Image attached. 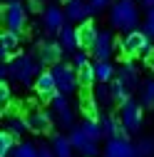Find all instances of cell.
<instances>
[{
    "mask_svg": "<svg viewBox=\"0 0 154 157\" xmlns=\"http://www.w3.org/2000/svg\"><path fill=\"white\" fill-rule=\"evenodd\" d=\"M90 65V57L85 55V52H75V57H72V67L75 70H82V67H87Z\"/></svg>",
    "mask_w": 154,
    "mask_h": 157,
    "instance_id": "cell-36",
    "label": "cell"
},
{
    "mask_svg": "<svg viewBox=\"0 0 154 157\" xmlns=\"http://www.w3.org/2000/svg\"><path fill=\"white\" fill-rule=\"evenodd\" d=\"M149 37L142 33V30H134V33H127L122 40H117V50L124 55V60H132L134 55H149L152 48H149Z\"/></svg>",
    "mask_w": 154,
    "mask_h": 157,
    "instance_id": "cell-3",
    "label": "cell"
},
{
    "mask_svg": "<svg viewBox=\"0 0 154 157\" xmlns=\"http://www.w3.org/2000/svg\"><path fill=\"white\" fill-rule=\"evenodd\" d=\"M0 102H3V105H10V102H13L10 82H8V80H0Z\"/></svg>",
    "mask_w": 154,
    "mask_h": 157,
    "instance_id": "cell-33",
    "label": "cell"
},
{
    "mask_svg": "<svg viewBox=\"0 0 154 157\" xmlns=\"http://www.w3.org/2000/svg\"><path fill=\"white\" fill-rule=\"evenodd\" d=\"M15 147H17V145H15V137H13L8 130L0 132V157H10Z\"/></svg>",
    "mask_w": 154,
    "mask_h": 157,
    "instance_id": "cell-29",
    "label": "cell"
},
{
    "mask_svg": "<svg viewBox=\"0 0 154 157\" xmlns=\"http://www.w3.org/2000/svg\"><path fill=\"white\" fill-rule=\"evenodd\" d=\"M52 77H55V82H57V90H60L62 95H72L77 90V85H80V80H77V70L67 63H60V65H55L50 67Z\"/></svg>",
    "mask_w": 154,
    "mask_h": 157,
    "instance_id": "cell-6",
    "label": "cell"
},
{
    "mask_svg": "<svg viewBox=\"0 0 154 157\" xmlns=\"http://www.w3.org/2000/svg\"><path fill=\"white\" fill-rule=\"evenodd\" d=\"M28 125H30V130L37 132V135H50L52 127H55V120H52V115L35 110V112L28 115Z\"/></svg>",
    "mask_w": 154,
    "mask_h": 157,
    "instance_id": "cell-16",
    "label": "cell"
},
{
    "mask_svg": "<svg viewBox=\"0 0 154 157\" xmlns=\"http://www.w3.org/2000/svg\"><path fill=\"white\" fill-rule=\"evenodd\" d=\"M80 127L92 137V140H102V127H100V120H92V117H82V122H80Z\"/></svg>",
    "mask_w": 154,
    "mask_h": 157,
    "instance_id": "cell-25",
    "label": "cell"
},
{
    "mask_svg": "<svg viewBox=\"0 0 154 157\" xmlns=\"http://www.w3.org/2000/svg\"><path fill=\"white\" fill-rule=\"evenodd\" d=\"M142 33L149 37V40L154 37V10H149V13H147V20H144V28H142Z\"/></svg>",
    "mask_w": 154,
    "mask_h": 157,
    "instance_id": "cell-34",
    "label": "cell"
},
{
    "mask_svg": "<svg viewBox=\"0 0 154 157\" xmlns=\"http://www.w3.org/2000/svg\"><path fill=\"white\" fill-rule=\"evenodd\" d=\"M139 5H142V8H147V13H149V10H154V0H142Z\"/></svg>",
    "mask_w": 154,
    "mask_h": 157,
    "instance_id": "cell-40",
    "label": "cell"
},
{
    "mask_svg": "<svg viewBox=\"0 0 154 157\" xmlns=\"http://www.w3.org/2000/svg\"><path fill=\"white\" fill-rule=\"evenodd\" d=\"M117 77H119L122 82H127L132 90H137V87H139V72H137V65H134L132 60H124V63H122Z\"/></svg>",
    "mask_w": 154,
    "mask_h": 157,
    "instance_id": "cell-20",
    "label": "cell"
},
{
    "mask_svg": "<svg viewBox=\"0 0 154 157\" xmlns=\"http://www.w3.org/2000/svg\"><path fill=\"white\" fill-rule=\"evenodd\" d=\"M20 52V35H15L10 30H3V35H0V60H3L5 65H10Z\"/></svg>",
    "mask_w": 154,
    "mask_h": 157,
    "instance_id": "cell-9",
    "label": "cell"
},
{
    "mask_svg": "<svg viewBox=\"0 0 154 157\" xmlns=\"http://www.w3.org/2000/svg\"><path fill=\"white\" fill-rule=\"evenodd\" d=\"M137 152L139 157H154V137H142L137 142Z\"/></svg>",
    "mask_w": 154,
    "mask_h": 157,
    "instance_id": "cell-31",
    "label": "cell"
},
{
    "mask_svg": "<svg viewBox=\"0 0 154 157\" xmlns=\"http://www.w3.org/2000/svg\"><path fill=\"white\" fill-rule=\"evenodd\" d=\"M109 87H112V97H114V102H117L119 107H122L127 100H132V92H134V90H132L127 82H122L119 77H114V80L109 82Z\"/></svg>",
    "mask_w": 154,
    "mask_h": 157,
    "instance_id": "cell-22",
    "label": "cell"
},
{
    "mask_svg": "<svg viewBox=\"0 0 154 157\" xmlns=\"http://www.w3.org/2000/svg\"><path fill=\"white\" fill-rule=\"evenodd\" d=\"M52 152L55 157H72V142H70V135H60V132H55L52 135Z\"/></svg>",
    "mask_w": 154,
    "mask_h": 157,
    "instance_id": "cell-21",
    "label": "cell"
},
{
    "mask_svg": "<svg viewBox=\"0 0 154 157\" xmlns=\"http://www.w3.org/2000/svg\"><path fill=\"white\" fill-rule=\"evenodd\" d=\"M3 23H5V30L20 35L28 25V5H23L20 0L17 3H8L3 8Z\"/></svg>",
    "mask_w": 154,
    "mask_h": 157,
    "instance_id": "cell-4",
    "label": "cell"
},
{
    "mask_svg": "<svg viewBox=\"0 0 154 157\" xmlns=\"http://www.w3.org/2000/svg\"><path fill=\"white\" fill-rule=\"evenodd\" d=\"M28 10L30 13H45L47 8L42 5V0H28Z\"/></svg>",
    "mask_w": 154,
    "mask_h": 157,
    "instance_id": "cell-37",
    "label": "cell"
},
{
    "mask_svg": "<svg viewBox=\"0 0 154 157\" xmlns=\"http://www.w3.org/2000/svg\"><path fill=\"white\" fill-rule=\"evenodd\" d=\"M139 3H142V0H139Z\"/></svg>",
    "mask_w": 154,
    "mask_h": 157,
    "instance_id": "cell-42",
    "label": "cell"
},
{
    "mask_svg": "<svg viewBox=\"0 0 154 157\" xmlns=\"http://www.w3.org/2000/svg\"><path fill=\"white\" fill-rule=\"evenodd\" d=\"M77 80H80V87L82 90H90L92 85H94V67L92 65H87V67H82V70H77Z\"/></svg>",
    "mask_w": 154,
    "mask_h": 157,
    "instance_id": "cell-28",
    "label": "cell"
},
{
    "mask_svg": "<svg viewBox=\"0 0 154 157\" xmlns=\"http://www.w3.org/2000/svg\"><path fill=\"white\" fill-rule=\"evenodd\" d=\"M40 157H55L52 147H47V145H40Z\"/></svg>",
    "mask_w": 154,
    "mask_h": 157,
    "instance_id": "cell-38",
    "label": "cell"
},
{
    "mask_svg": "<svg viewBox=\"0 0 154 157\" xmlns=\"http://www.w3.org/2000/svg\"><path fill=\"white\" fill-rule=\"evenodd\" d=\"M94 77H97V82L100 85H107L112 77H114V65L109 60H100V63H94Z\"/></svg>",
    "mask_w": 154,
    "mask_h": 157,
    "instance_id": "cell-23",
    "label": "cell"
},
{
    "mask_svg": "<svg viewBox=\"0 0 154 157\" xmlns=\"http://www.w3.org/2000/svg\"><path fill=\"white\" fill-rule=\"evenodd\" d=\"M57 40H60L65 52H75L77 48H80V37H77V28L75 25H65L60 30V35H57Z\"/></svg>",
    "mask_w": 154,
    "mask_h": 157,
    "instance_id": "cell-18",
    "label": "cell"
},
{
    "mask_svg": "<svg viewBox=\"0 0 154 157\" xmlns=\"http://www.w3.org/2000/svg\"><path fill=\"white\" fill-rule=\"evenodd\" d=\"M8 3H17V0H5V5H8Z\"/></svg>",
    "mask_w": 154,
    "mask_h": 157,
    "instance_id": "cell-41",
    "label": "cell"
},
{
    "mask_svg": "<svg viewBox=\"0 0 154 157\" xmlns=\"http://www.w3.org/2000/svg\"><path fill=\"white\" fill-rule=\"evenodd\" d=\"M28 130H30L28 117H20V115L8 117V132H10L13 137H20V135H23V132H28Z\"/></svg>",
    "mask_w": 154,
    "mask_h": 157,
    "instance_id": "cell-24",
    "label": "cell"
},
{
    "mask_svg": "<svg viewBox=\"0 0 154 157\" xmlns=\"http://www.w3.org/2000/svg\"><path fill=\"white\" fill-rule=\"evenodd\" d=\"M67 25V15L62 8H57V5H50L45 13H42V28L52 35H60V30Z\"/></svg>",
    "mask_w": 154,
    "mask_h": 157,
    "instance_id": "cell-11",
    "label": "cell"
},
{
    "mask_svg": "<svg viewBox=\"0 0 154 157\" xmlns=\"http://www.w3.org/2000/svg\"><path fill=\"white\" fill-rule=\"evenodd\" d=\"M8 70H10V80H15V82H30L35 72L40 75V65H35L32 55H17L8 65Z\"/></svg>",
    "mask_w": 154,
    "mask_h": 157,
    "instance_id": "cell-5",
    "label": "cell"
},
{
    "mask_svg": "<svg viewBox=\"0 0 154 157\" xmlns=\"http://www.w3.org/2000/svg\"><path fill=\"white\" fill-rule=\"evenodd\" d=\"M117 48V40L112 37L109 30H100V37H97V43H94L92 48V57H94V63H100V60H109V55L112 50Z\"/></svg>",
    "mask_w": 154,
    "mask_h": 157,
    "instance_id": "cell-13",
    "label": "cell"
},
{
    "mask_svg": "<svg viewBox=\"0 0 154 157\" xmlns=\"http://www.w3.org/2000/svg\"><path fill=\"white\" fill-rule=\"evenodd\" d=\"M80 110L85 117H92V120H100V102H97V97H94L90 90L82 92L80 97Z\"/></svg>",
    "mask_w": 154,
    "mask_h": 157,
    "instance_id": "cell-19",
    "label": "cell"
},
{
    "mask_svg": "<svg viewBox=\"0 0 154 157\" xmlns=\"http://www.w3.org/2000/svg\"><path fill=\"white\" fill-rule=\"evenodd\" d=\"M144 63H147V67H149V70L154 72V48H152V52H149V55L144 57Z\"/></svg>",
    "mask_w": 154,
    "mask_h": 157,
    "instance_id": "cell-39",
    "label": "cell"
},
{
    "mask_svg": "<svg viewBox=\"0 0 154 157\" xmlns=\"http://www.w3.org/2000/svg\"><path fill=\"white\" fill-rule=\"evenodd\" d=\"M70 142H72V147L80 152L82 157H97V155H100V145H97V140H92V137H90L82 127L70 130Z\"/></svg>",
    "mask_w": 154,
    "mask_h": 157,
    "instance_id": "cell-7",
    "label": "cell"
},
{
    "mask_svg": "<svg viewBox=\"0 0 154 157\" xmlns=\"http://www.w3.org/2000/svg\"><path fill=\"white\" fill-rule=\"evenodd\" d=\"M139 102H142V107H154V80H147V82H142Z\"/></svg>",
    "mask_w": 154,
    "mask_h": 157,
    "instance_id": "cell-27",
    "label": "cell"
},
{
    "mask_svg": "<svg viewBox=\"0 0 154 157\" xmlns=\"http://www.w3.org/2000/svg\"><path fill=\"white\" fill-rule=\"evenodd\" d=\"M139 23V10L134 5V0H117L109 8V25L124 30V33H134V25Z\"/></svg>",
    "mask_w": 154,
    "mask_h": 157,
    "instance_id": "cell-1",
    "label": "cell"
},
{
    "mask_svg": "<svg viewBox=\"0 0 154 157\" xmlns=\"http://www.w3.org/2000/svg\"><path fill=\"white\" fill-rule=\"evenodd\" d=\"M90 5H92V13L97 15V13H105L107 8H112L114 3H112V0H90Z\"/></svg>",
    "mask_w": 154,
    "mask_h": 157,
    "instance_id": "cell-35",
    "label": "cell"
},
{
    "mask_svg": "<svg viewBox=\"0 0 154 157\" xmlns=\"http://www.w3.org/2000/svg\"><path fill=\"white\" fill-rule=\"evenodd\" d=\"M119 122H122V130L127 137L132 135H139L142 125H144V112H142V102L139 100H127L122 107H119Z\"/></svg>",
    "mask_w": 154,
    "mask_h": 157,
    "instance_id": "cell-2",
    "label": "cell"
},
{
    "mask_svg": "<svg viewBox=\"0 0 154 157\" xmlns=\"http://www.w3.org/2000/svg\"><path fill=\"white\" fill-rule=\"evenodd\" d=\"M77 37H80V50L92 52L94 43H97V37H100V30L94 25V20H87L82 25H77Z\"/></svg>",
    "mask_w": 154,
    "mask_h": 157,
    "instance_id": "cell-15",
    "label": "cell"
},
{
    "mask_svg": "<svg viewBox=\"0 0 154 157\" xmlns=\"http://www.w3.org/2000/svg\"><path fill=\"white\" fill-rule=\"evenodd\" d=\"M35 92H37V97H40V100H45V102H52V97L60 92L50 70H47V72H40V75L35 77Z\"/></svg>",
    "mask_w": 154,
    "mask_h": 157,
    "instance_id": "cell-12",
    "label": "cell"
},
{
    "mask_svg": "<svg viewBox=\"0 0 154 157\" xmlns=\"http://www.w3.org/2000/svg\"><path fill=\"white\" fill-rule=\"evenodd\" d=\"M94 97H97V102L105 105V107H109V105L114 102V97H112V87H109V85H100L97 92H94Z\"/></svg>",
    "mask_w": 154,
    "mask_h": 157,
    "instance_id": "cell-30",
    "label": "cell"
},
{
    "mask_svg": "<svg viewBox=\"0 0 154 157\" xmlns=\"http://www.w3.org/2000/svg\"><path fill=\"white\" fill-rule=\"evenodd\" d=\"M65 3H67V0H65Z\"/></svg>",
    "mask_w": 154,
    "mask_h": 157,
    "instance_id": "cell-43",
    "label": "cell"
},
{
    "mask_svg": "<svg viewBox=\"0 0 154 157\" xmlns=\"http://www.w3.org/2000/svg\"><path fill=\"white\" fill-rule=\"evenodd\" d=\"M62 55H65V50H62L60 40L40 43V63H42V65H50V67L60 65V63H62Z\"/></svg>",
    "mask_w": 154,
    "mask_h": 157,
    "instance_id": "cell-14",
    "label": "cell"
},
{
    "mask_svg": "<svg viewBox=\"0 0 154 157\" xmlns=\"http://www.w3.org/2000/svg\"><path fill=\"white\" fill-rule=\"evenodd\" d=\"M52 110H55V115H62V112H67L70 110V105H67V95H62V92H57L55 97H52Z\"/></svg>",
    "mask_w": 154,
    "mask_h": 157,
    "instance_id": "cell-32",
    "label": "cell"
},
{
    "mask_svg": "<svg viewBox=\"0 0 154 157\" xmlns=\"http://www.w3.org/2000/svg\"><path fill=\"white\" fill-rule=\"evenodd\" d=\"M100 127H102V137L105 140H114V137H127L124 130H122V122H119V117H114L109 112L100 115Z\"/></svg>",
    "mask_w": 154,
    "mask_h": 157,
    "instance_id": "cell-17",
    "label": "cell"
},
{
    "mask_svg": "<svg viewBox=\"0 0 154 157\" xmlns=\"http://www.w3.org/2000/svg\"><path fill=\"white\" fill-rule=\"evenodd\" d=\"M105 157H139V152L129 137H114L105 145Z\"/></svg>",
    "mask_w": 154,
    "mask_h": 157,
    "instance_id": "cell-8",
    "label": "cell"
},
{
    "mask_svg": "<svg viewBox=\"0 0 154 157\" xmlns=\"http://www.w3.org/2000/svg\"><path fill=\"white\" fill-rule=\"evenodd\" d=\"M10 157H40V147H37L35 142H20Z\"/></svg>",
    "mask_w": 154,
    "mask_h": 157,
    "instance_id": "cell-26",
    "label": "cell"
},
{
    "mask_svg": "<svg viewBox=\"0 0 154 157\" xmlns=\"http://www.w3.org/2000/svg\"><path fill=\"white\" fill-rule=\"evenodd\" d=\"M65 15H67V20L70 23H87L92 20V5H90V0H67L65 3Z\"/></svg>",
    "mask_w": 154,
    "mask_h": 157,
    "instance_id": "cell-10",
    "label": "cell"
}]
</instances>
